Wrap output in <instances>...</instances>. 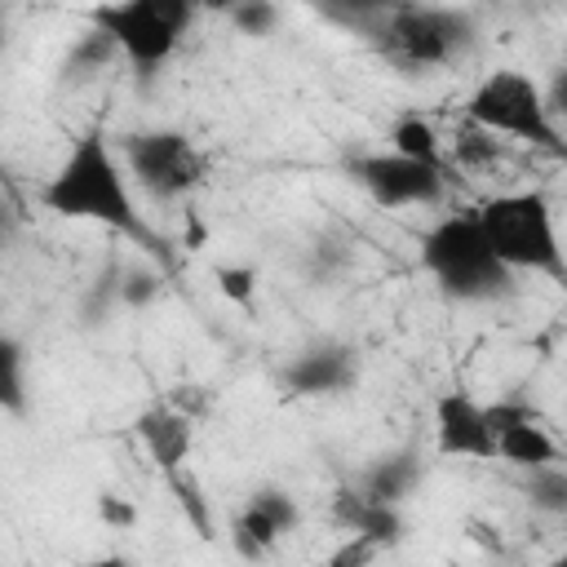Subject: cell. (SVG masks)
Masks as SVG:
<instances>
[{
  "label": "cell",
  "mask_w": 567,
  "mask_h": 567,
  "mask_svg": "<svg viewBox=\"0 0 567 567\" xmlns=\"http://www.w3.org/2000/svg\"><path fill=\"white\" fill-rule=\"evenodd\" d=\"M40 204L66 221H97L120 235H146L137 208H133V186L111 151L102 128H89L71 142L53 177L40 186Z\"/></svg>",
  "instance_id": "1"
},
{
  "label": "cell",
  "mask_w": 567,
  "mask_h": 567,
  "mask_svg": "<svg viewBox=\"0 0 567 567\" xmlns=\"http://www.w3.org/2000/svg\"><path fill=\"white\" fill-rule=\"evenodd\" d=\"M421 266L439 284V292L452 301H487V297L505 292V284L514 275L492 252L474 213L439 217L421 239Z\"/></svg>",
  "instance_id": "2"
},
{
  "label": "cell",
  "mask_w": 567,
  "mask_h": 567,
  "mask_svg": "<svg viewBox=\"0 0 567 567\" xmlns=\"http://www.w3.org/2000/svg\"><path fill=\"white\" fill-rule=\"evenodd\" d=\"M381 53L399 66H447L474 44V22L461 9L381 0V18L368 27Z\"/></svg>",
  "instance_id": "3"
},
{
  "label": "cell",
  "mask_w": 567,
  "mask_h": 567,
  "mask_svg": "<svg viewBox=\"0 0 567 567\" xmlns=\"http://www.w3.org/2000/svg\"><path fill=\"white\" fill-rule=\"evenodd\" d=\"M492 252L505 261V270H540L563 275V248L554 230V208L540 190H505L474 208Z\"/></svg>",
  "instance_id": "4"
},
{
  "label": "cell",
  "mask_w": 567,
  "mask_h": 567,
  "mask_svg": "<svg viewBox=\"0 0 567 567\" xmlns=\"http://www.w3.org/2000/svg\"><path fill=\"white\" fill-rule=\"evenodd\" d=\"M195 22V0H106L93 9L97 40L115 44L137 71H159Z\"/></svg>",
  "instance_id": "5"
},
{
  "label": "cell",
  "mask_w": 567,
  "mask_h": 567,
  "mask_svg": "<svg viewBox=\"0 0 567 567\" xmlns=\"http://www.w3.org/2000/svg\"><path fill=\"white\" fill-rule=\"evenodd\" d=\"M465 115L483 133H505V137H518V142L558 146V133H554V120H549V106H545L540 84L532 75L514 71V66L487 71L474 84V93L465 102Z\"/></svg>",
  "instance_id": "6"
},
{
  "label": "cell",
  "mask_w": 567,
  "mask_h": 567,
  "mask_svg": "<svg viewBox=\"0 0 567 567\" xmlns=\"http://www.w3.org/2000/svg\"><path fill=\"white\" fill-rule=\"evenodd\" d=\"M124 168L151 199H182L204 182L208 159L182 128H142L124 137Z\"/></svg>",
  "instance_id": "7"
},
{
  "label": "cell",
  "mask_w": 567,
  "mask_h": 567,
  "mask_svg": "<svg viewBox=\"0 0 567 567\" xmlns=\"http://www.w3.org/2000/svg\"><path fill=\"white\" fill-rule=\"evenodd\" d=\"M354 182L368 190L372 204L381 208H416V204H439L443 195V164H425L399 151H377L359 155L350 164Z\"/></svg>",
  "instance_id": "8"
},
{
  "label": "cell",
  "mask_w": 567,
  "mask_h": 567,
  "mask_svg": "<svg viewBox=\"0 0 567 567\" xmlns=\"http://www.w3.org/2000/svg\"><path fill=\"white\" fill-rule=\"evenodd\" d=\"M487 425H492V443L496 456L523 470H540L558 461V443L554 434L540 425V412L523 399H501L487 408Z\"/></svg>",
  "instance_id": "9"
},
{
  "label": "cell",
  "mask_w": 567,
  "mask_h": 567,
  "mask_svg": "<svg viewBox=\"0 0 567 567\" xmlns=\"http://www.w3.org/2000/svg\"><path fill=\"white\" fill-rule=\"evenodd\" d=\"M279 381L288 385V394H301V399H323V394H346L354 390L359 381V354L350 346H337V341H319V346H306L297 350Z\"/></svg>",
  "instance_id": "10"
},
{
  "label": "cell",
  "mask_w": 567,
  "mask_h": 567,
  "mask_svg": "<svg viewBox=\"0 0 567 567\" xmlns=\"http://www.w3.org/2000/svg\"><path fill=\"white\" fill-rule=\"evenodd\" d=\"M434 447L443 456L492 461L496 456V443H492L487 408L474 394H465V390H443L434 399Z\"/></svg>",
  "instance_id": "11"
},
{
  "label": "cell",
  "mask_w": 567,
  "mask_h": 567,
  "mask_svg": "<svg viewBox=\"0 0 567 567\" xmlns=\"http://www.w3.org/2000/svg\"><path fill=\"white\" fill-rule=\"evenodd\" d=\"M301 523L297 501L284 487H261L244 501V509L235 514V545L244 554H270L292 527Z\"/></svg>",
  "instance_id": "12"
},
{
  "label": "cell",
  "mask_w": 567,
  "mask_h": 567,
  "mask_svg": "<svg viewBox=\"0 0 567 567\" xmlns=\"http://www.w3.org/2000/svg\"><path fill=\"white\" fill-rule=\"evenodd\" d=\"M133 434L142 439L146 456H151L159 470H168V474L182 470V461L190 456V443H195L190 416H186L182 408H173V403H151L146 412H137Z\"/></svg>",
  "instance_id": "13"
},
{
  "label": "cell",
  "mask_w": 567,
  "mask_h": 567,
  "mask_svg": "<svg viewBox=\"0 0 567 567\" xmlns=\"http://www.w3.org/2000/svg\"><path fill=\"white\" fill-rule=\"evenodd\" d=\"M337 523L363 540H372L377 549L399 540L403 532V518H399V505L390 501H377L368 492H337Z\"/></svg>",
  "instance_id": "14"
},
{
  "label": "cell",
  "mask_w": 567,
  "mask_h": 567,
  "mask_svg": "<svg viewBox=\"0 0 567 567\" xmlns=\"http://www.w3.org/2000/svg\"><path fill=\"white\" fill-rule=\"evenodd\" d=\"M416 483H421V461H416V452H394V456H385V461L368 474L363 492H368V496H377V501L399 505V501H408V496H412V487H416Z\"/></svg>",
  "instance_id": "15"
},
{
  "label": "cell",
  "mask_w": 567,
  "mask_h": 567,
  "mask_svg": "<svg viewBox=\"0 0 567 567\" xmlns=\"http://www.w3.org/2000/svg\"><path fill=\"white\" fill-rule=\"evenodd\" d=\"M0 412H27V350L13 337H0Z\"/></svg>",
  "instance_id": "16"
},
{
  "label": "cell",
  "mask_w": 567,
  "mask_h": 567,
  "mask_svg": "<svg viewBox=\"0 0 567 567\" xmlns=\"http://www.w3.org/2000/svg\"><path fill=\"white\" fill-rule=\"evenodd\" d=\"M390 151L425 159V164H439V137H434V128L425 120H399L394 133H390Z\"/></svg>",
  "instance_id": "17"
},
{
  "label": "cell",
  "mask_w": 567,
  "mask_h": 567,
  "mask_svg": "<svg viewBox=\"0 0 567 567\" xmlns=\"http://www.w3.org/2000/svg\"><path fill=\"white\" fill-rule=\"evenodd\" d=\"M213 284L235 306H248L257 297V270L252 266H213Z\"/></svg>",
  "instance_id": "18"
},
{
  "label": "cell",
  "mask_w": 567,
  "mask_h": 567,
  "mask_svg": "<svg viewBox=\"0 0 567 567\" xmlns=\"http://www.w3.org/2000/svg\"><path fill=\"white\" fill-rule=\"evenodd\" d=\"M532 501H536L540 509L563 514V509H567V474H563L558 465H540V470H532Z\"/></svg>",
  "instance_id": "19"
},
{
  "label": "cell",
  "mask_w": 567,
  "mask_h": 567,
  "mask_svg": "<svg viewBox=\"0 0 567 567\" xmlns=\"http://www.w3.org/2000/svg\"><path fill=\"white\" fill-rule=\"evenodd\" d=\"M275 0H244L239 9H235V27L239 31H248V35H266L270 27H275Z\"/></svg>",
  "instance_id": "20"
},
{
  "label": "cell",
  "mask_w": 567,
  "mask_h": 567,
  "mask_svg": "<svg viewBox=\"0 0 567 567\" xmlns=\"http://www.w3.org/2000/svg\"><path fill=\"white\" fill-rule=\"evenodd\" d=\"M97 514H102L106 523H120V527H128V523L137 518V509H133V505H124L120 496H102V501H97Z\"/></svg>",
  "instance_id": "21"
}]
</instances>
